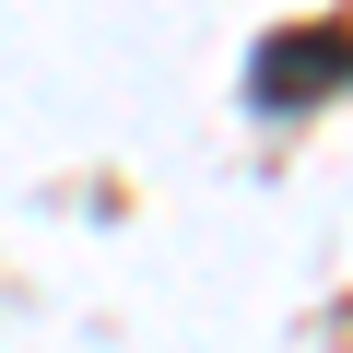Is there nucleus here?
Segmentation results:
<instances>
[{
    "label": "nucleus",
    "instance_id": "nucleus-1",
    "mask_svg": "<svg viewBox=\"0 0 353 353\" xmlns=\"http://www.w3.org/2000/svg\"><path fill=\"white\" fill-rule=\"evenodd\" d=\"M248 83H259V106H271V118H294L318 83H353V36H283V48H259V71H248Z\"/></svg>",
    "mask_w": 353,
    "mask_h": 353
}]
</instances>
